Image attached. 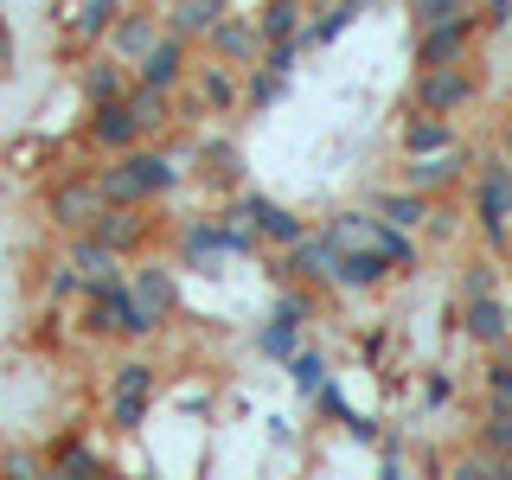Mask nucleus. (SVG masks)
<instances>
[{
  "label": "nucleus",
  "instance_id": "36",
  "mask_svg": "<svg viewBox=\"0 0 512 480\" xmlns=\"http://www.w3.org/2000/svg\"><path fill=\"white\" fill-rule=\"evenodd\" d=\"M288 365H295V384H301L308 397L327 384V359H320V352H288Z\"/></svg>",
  "mask_w": 512,
  "mask_h": 480
},
{
  "label": "nucleus",
  "instance_id": "19",
  "mask_svg": "<svg viewBox=\"0 0 512 480\" xmlns=\"http://www.w3.org/2000/svg\"><path fill=\"white\" fill-rule=\"evenodd\" d=\"M128 109H135V122H141V135H154V128H167L173 122V90H160V84H128Z\"/></svg>",
  "mask_w": 512,
  "mask_h": 480
},
{
  "label": "nucleus",
  "instance_id": "2",
  "mask_svg": "<svg viewBox=\"0 0 512 480\" xmlns=\"http://www.w3.org/2000/svg\"><path fill=\"white\" fill-rule=\"evenodd\" d=\"M90 327L96 333H128V340H148L160 320H148V308L135 301V288H128L122 276H103V282H90Z\"/></svg>",
  "mask_w": 512,
  "mask_h": 480
},
{
  "label": "nucleus",
  "instance_id": "13",
  "mask_svg": "<svg viewBox=\"0 0 512 480\" xmlns=\"http://www.w3.org/2000/svg\"><path fill=\"white\" fill-rule=\"evenodd\" d=\"M90 231L103 237L109 250H122V256L148 244V218H141L135 205H103V212H96V224H90Z\"/></svg>",
  "mask_w": 512,
  "mask_h": 480
},
{
  "label": "nucleus",
  "instance_id": "4",
  "mask_svg": "<svg viewBox=\"0 0 512 480\" xmlns=\"http://www.w3.org/2000/svg\"><path fill=\"white\" fill-rule=\"evenodd\" d=\"M474 96H480V77L461 71V64H429V71L416 77V109H429V116H455Z\"/></svg>",
  "mask_w": 512,
  "mask_h": 480
},
{
  "label": "nucleus",
  "instance_id": "40",
  "mask_svg": "<svg viewBox=\"0 0 512 480\" xmlns=\"http://www.w3.org/2000/svg\"><path fill=\"white\" fill-rule=\"evenodd\" d=\"M7 474H20V480H32V474H39V455H7Z\"/></svg>",
  "mask_w": 512,
  "mask_h": 480
},
{
  "label": "nucleus",
  "instance_id": "24",
  "mask_svg": "<svg viewBox=\"0 0 512 480\" xmlns=\"http://www.w3.org/2000/svg\"><path fill=\"white\" fill-rule=\"evenodd\" d=\"M372 212L410 231V224H423V218H429V192H416V186H404V192H378V199H372Z\"/></svg>",
  "mask_w": 512,
  "mask_h": 480
},
{
  "label": "nucleus",
  "instance_id": "22",
  "mask_svg": "<svg viewBox=\"0 0 512 480\" xmlns=\"http://www.w3.org/2000/svg\"><path fill=\"white\" fill-rule=\"evenodd\" d=\"M436 148H455V128H448V116L416 109V116L404 122V154H436Z\"/></svg>",
  "mask_w": 512,
  "mask_h": 480
},
{
  "label": "nucleus",
  "instance_id": "23",
  "mask_svg": "<svg viewBox=\"0 0 512 480\" xmlns=\"http://www.w3.org/2000/svg\"><path fill=\"white\" fill-rule=\"evenodd\" d=\"M84 96H90V103H116V96H128V71H122L116 52L84 64Z\"/></svg>",
  "mask_w": 512,
  "mask_h": 480
},
{
  "label": "nucleus",
  "instance_id": "1",
  "mask_svg": "<svg viewBox=\"0 0 512 480\" xmlns=\"http://www.w3.org/2000/svg\"><path fill=\"white\" fill-rule=\"evenodd\" d=\"M96 186H103V199H109V205H141V199H154V192H173V186H180V167H173L167 154H141V148H128L116 167L96 173Z\"/></svg>",
  "mask_w": 512,
  "mask_h": 480
},
{
  "label": "nucleus",
  "instance_id": "9",
  "mask_svg": "<svg viewBox=\"0 0 512 480\" xmlns=\"http://www.w3.org/2000/svg\"><path fill=\"white\" fill-rule=\"evenodd\" d=\"M135 64H141V71H135L141 84H160V90H180V77H186V39H180V32L167 26V32H160V39H154V45H148V52H141Z\"/></svg>",
  "mask_w": 512,
  "mask_h": 480
},
{
  "label": "nucleus",
  "instance_id": "17",
  "mask_svg": "<svg viewBox=\"0 0 512 480\" xmlns=\"http://www.w3.org/2000/svg\"><path fill=\"white\" fill-rule=\"evenodd\" d=\"M384 276H391L384 250H340V263H333V288H378Z\"/></svg>",
  "mask_w": 512,
  "mask_h": 480
},
{
  "label": "nucleus",
  "instance_id": "8",
  "mask_svg": "<svg viewBox=\"0 0 512 480\" xmlns=\"http://www.w3.org/2000/svg\"><path fill=\"white\" fill-rule=\"evenodd\" d=\"M103 205L109 199H103V186H96V180H64L52 192V224H64V231H90Z\"/></svg>",
  "mask_w": 512,
  "mask_h": 480
},
{
  "label": "nucleus",
  "instance_id": "39",
  "mask_svg": "<svg viewBox=\"0 0 512 480\" xmlns=\"http://www.w3.org/2000/svg\"><path fill=\"white\" fill-rule=\"evenodd\" d=\"M205 173H212V180H237V148H224V141H205Z\"/></svg>",
  "mask_w": 512,
  "mask_h": 480
},
{
  "label": "nucleus",
  "instance_id": "43",
  "mask_svg": "<svg viewBox=\"0 0 512 480\" xmlns=\"http://www.w3.org/2000/svg\"><path fill=\"white\" fill-rule=\"evenodd\" d=\"M506 167H512V128H506Z\"/></svg>",
  "mask_w": 512,
  "mask_h": 480
},
{
  "label": "nucleus",
  "instance_id": "42",
  "mask_svg": "<svg viewBox=\"0 0 512 480\" xmlns=\"http://www.w3.org/2000/svg\"><path fill=\"white\" fill-rule=\"evenodd\" d=\"M7 52H13V39H7V26H0V64H7Z\"/></svg>",
  "mask_w": 512,
  "mask_h": 480
},
{
  "label": "nucleus",
  "instance_id": "6",
  "mask_svg": "<svg viewBox=\"0 0 512 480\" xmlns=\"http://www.w3.org/2000/svg\"><path fill=\"white\" fill-rule=\"evenodd\" d=\"M148 397H154V365H141V359L116 365V384H109V416H116V429H135L141 416H148Z\"/></svg>",
  "mask_w": 512,
  "mask_h": 480
},
{
  "label": "nucleus",
  "instance_id": "27",
  "mask_svg": "<svg viewBox=\"0 0 512 480\" xmlns=\"http://www.w3.org/2000/svg\"><path fill=\"white\" fill-rule=\"evenodd\" d=\"M455 480H512V455H500V448H474V455L455 461Z\"/></svg>",
  "mask_w": 512,
  "mask_h": 480
},
{
  "label": "nucleus",
  "instance_id": "30",
  "mask_svg": "<svg viewBox=\"0 0 512 480\" xmlns=\"http://www.w3.org/2000/svg\"><path fill=\"white\" fill-rule=\"evenodd\" d=\"M487 404L493 410H512V340L493 352V365H487Z\"/></svg>",
  "mask_w": 512,
  "mask_h": 480
},
{
  "label": "nucleus",
  "instance_id": "15",
  "mask_svg": "<svg viewBox=\"0 0 512 480\" xmlns=\"http://www.w3.org/2000/svg\"><path fill=\"white\" fill-rule=\"evenodd\" d=\"M205 39H212V52H218L224 64H250L256 52H263V32H256V20H231V13H224V20L205 32Z\"/></svg>",
  "mask_w": 512,
  "mask_h": 480
},
{
  "label": "nucleus",
  "instance_id": "20",
  "mask_svg": "<svg viewBox=\"0 0 512 480\" xmlns=\"http://www.w3.org/2000/svg\"><path fill=\"white\" fill-rule=\"evenodd\" d=\"M224 7H231V0H173L167 26L180 32V39H205V32L224 20Z\"/></svg>",
  "mask_w": 512,
  "mask_h": 480
},
{
  "label": "nucleus",
  "instance_id": "41",
  "mask_svg": "<svg viewBox=\"0 0 512 480\" xmlns=\"http://www.w3.org/2000/svg\"><path fill=\"white\" fill-rule=\"evenodd\" d=\"M512 20V0H487V26H506Z\"/></svg>",
  "mask_w": 512,
  "mask_h": 480
},
{
  "label": "nucleus",
  "instance_id": "31",
  "mask_svg": "<svg viewBox=\"0 0 512 480\" xmlns=\"http://www.w3.org/2000/svg\"><path fill=\"white\" fill-rule=\"evenodd\" d=\"M295 333H301L295 320H288V314H276V320H269L263 333H256V346H263L269 359H288V352H295Z\"/></svg>",
  "mask_w": 512,
  "mask_h": 480
},
{
  "label": "nucleus",
  "instance_id": "26",
  "mask_svg": "<svg viewBox=\"0 0 512 480\" xmlns=\"http://www.w3.org/2000/svg\"><path fill=\"white\" fill-rule=\"evenodd\" d=\"M160 39V26H154V13H128V20L116 26V58L122 64H135L141 52H148V45Z\"/></svg>",
  "mask_w": 512,
  "mask_h": 480
},
{
  "label": "nucleus",
  "instance_id": "3",
  "mask_svg": "<svg viewBox=\"0 0 512 480\" xmlns=\"http://www.w3.org/2000/svg\"><path fill=\"white\" fill-rule=\"evenodd\" d=\"M474 218H480V237H487V244H506V237H512V167H506V154L480 167Z\"/></svg>",
  "mask_w": 512,
  "mask_h": 480
},
{
  "label": "nucleus",
  "instance_id": "44",
  "mask_svg": "<svg viewBox=\"0 0 512 480\" xmlns=\"http://www.w3.org/2000/svg\"><path fill=\"white\" fill-rule=\"evenodd\" d=\"M506 314H512V308H506Z\"/></svg>",
  "mask_w": 512,
  "mask_h": 480
},
{
  "label": "nucleus",
  "instance_id": "37",
  "mask_svg": "<svg viewBox=\"0 0 512 480\" xmlns=\"http://www.w3.org/2000/svg\"><path fill=\"white\" fill-rule=\"evenodd\" d=\"M282 90H288V71H269V64H263V71H256V77H250V90H244V96H250V103H256V109H263V103H276V96H282Z\"/></svg>",
  "mask_w": 512,
  "mask_h": 480
},
{
  "label": "nucleus",
  "instance_id": "18",
  "mask_svg": "<svg viewBox=\"0 0 512 480\" xmlns=\"http://www.w3.org/2000/svg\"><path fill=\"white\" fill-rule=\"evenodd\" d=\"M64 263H77L90 282H103V276H116V269H122V250H109L96 231H77V237H71V250H64Z\"/></svg>",
  "mask_w": 512,
  "mask_h": 480
},
{
  "label": "nucleus",
  "instance_id": "5",
  "mask_svg": "<svg viewBox=\"0 0 512 480\" xmlns=\"http://www.w3.org/2000/svg\"><path fill=\"white\" fill-rule=\"evenodd\" d=\"M474 32H480V20L474 13H455V20H442V26H423L416 32V64H461L468 58V45H474Z\"/></svg>",
  "mask_w": 512,
  "mask_h": 480
},
{
  "label": "nucleus",
  "instance_id": "32",
  "mask_svg": "<svg viewBox=\"0 0 512 480\" xmlns=\"http://www.w3.org/2000/svg\"><path fill=\"white\" fill-rule=\"evenodd\" d=\"M378 250L391 256L397 269H410V263H416V244L404 237V224H391V218H378Z\"/></svg>",
  "mask_w": 512,
  "mask_h": 480
},
{
  "label": "nucleus",
  "instance_id": "35",
  "mask_svg": "<svg viewBox=\"0 0 512 480\" xmlns=\"http://www.w3.org/2000/svg\"><path fill=\"white\" fill-rule=\"evenodd\" d=\"M480 448H500V455H512V410H493V404H487V423H480Z\"/></svg>",
  "mask_w": 512,
  "mask_h": 480
},
{
  "label": "nucleus",
  "instance_id": "16",
  "mask_svg": "<svg viewBox=\"0 0 512 480\" xmlns=\"http://www.w3.org/2000/svg\"><path fill=\"white\" fill-rule=\"evenodd\" d=\"M455 180H461V154L455 148L410 154V167H404V186H416V192H442V186H455Z\"/></svg>",
  "mask_w": 512,
  "mask_h": 480
},
{
  "label": "nucleus",
  "instance_id": "38",
  "mask_svg": "<svg viewBox=\"0 0 512 480\" xmlns=\"http://www.w3.org/2000/svg\"><path fill=\"white\" fill-rule=\"evenodd\" d=\"M461 295H500V269L493 263H468V276H461Z\"/></svg>",
  "mask_w": 512,
  "mask_h": 480
},
{
  "label": "nucleus",
  "instance_id": "14",
  "mask_svg": "<svg viewBox=\"0 0 512 480\" xmlns=\"http://www.w3.org/2000/svg\"><path fill=\"white\" fill-rule=\"evenodd\" d=\"M333 263H340V244L327 231L288 244V276H301V282H333Z\"/></svg>",
  "mask_w": 512,
  "mask_h": 480
},
{
  "label": "nucleus",
  "instance_id": "7",
  "mask_svg": "<svg viewBox=\"0 0 512 480\" xmlns=\"http://www.w3.org/2000/svg\"><path fill=\"white\" fill-rule=\"evenodd\" d=\"M90 141L103 154H128L141 141V122H135V109H128V96H116V103H90Z\"/></svg>",
  "mask_w": 512,
  "mask_h": 480
},
{
  "label": "nucleus",
  "instance_id": "29",
  "mask_svg": "<svg viewBox=\"0 0 512 480\" xmlns=\"http://www.w3.org/2000/svg\"><path fill=\"white\" fill-rule=\"evenodd\" d=\"M116 13H122V0H84V13L71 20L77 39H103L109 26H116Z\"/></svg>",
  "mask_w": 512,
  "mask_h": 480
},
{
  "label": "nucleus",
  "instance_id": "34",
  "mask_svg": "<svg viewBox=\"0 0 512 480\" xmlns=\"http://www.w3.org/2000/svg\"><path fill=\"white\" fill-rule=\"evenodd\" d=\"M474 0H410V13H416V32L423 26H442V20H455V13H468Z\"/></svg>",
  "mask_w": 512,
  "mask_h": 480
},
{
  "label": "nucleus",
  "instance_id": "12",
  "mask_svg": "<svg viewBox=\"0 0 512 480\" xmlns=\"http://www.w3.org/2000/svg\"><path fill=\"white\" fill-rule=\"evenodd\" d=\"M461 327H468V340H474V346H493V352L512 340V314H506V301H500V295H474V301H468V314H461Z\"/></svg>",
  "mask_w": 512,
  "mask_h": 480
},
{
  "label": "nucleus",
  "instance_id": "33",
  "mask_svg": "<svg viewBox=\"0 0 512 480\" xmlns=\"http://www.w3.org/2000/svg\"><path fill=\"white\" fill-rule=\"evenodd\" d=\"M199 96H205V103H218V109H231L237 103L231 71H224V64H205V71H199Z\"/></svg>",
  "mask_w": 512,
  "mask_h": 480
},
{
  "label": "nucleus",
  "instance_id": "10",
  "mask_svg": "<svg viewBox=\"0 0 512 480\" xmlns=\"http://www.w3.org/2000/svg\"><path fill=\"white\" fill-rule=\"evenodd\" d=\"M180 256L186 269H199V276H218V263L231 256V244H224V218H199L180 231Z\"/></svg>",
  "mask_w": 512,
  "mask_h": 480
},
{
  "label": "nucleus",
  "instance_id": "28",
  "mask_svg": "<svg viewBox=\"0 0 512 480\" xmlns=\"http://www.w3.org/2000/svg\"><path fill=\"white\" fill-rule=\"evenodd\" d=\"M52 468L71 474V480H96V474H103V455H96V448H84V442H58V448H52Z\"/></svg>",
  "mask_w": 512,
  "mask_h": 480
},
{
  "label": "nucleus",
  "instance_id": "25",
  "mask_svg": "<svg viewBox=\"0 0 512 480\" xmlns=\"http://www.w3.org/2000/svg\"><path fill=\"white\" fill-rule=\"evenodd\" d=\"M256 32H263V45H282L301 32V0H263V13H256Z\"/></svg>",
  "mask_w": 512,
  "mask_h": 480
},
{
  "label": "nucleus",
  "instance_id": "21",
  "mask_svg": "<svg viewBox=\"0 0 512 480\" xmlns=\"http://www.w3.org/2000/svg\"><path fill=\"white\" fill-rule=\"evenodd\" d=\"M135 301L148 308V320H167L173 301H180V288H173V276L160 263H148V269H135Z\"/></svg>",
  "mask_w": 512,
  "mask_h": 480
},
{
  "label": "nucleus",
  "instance_id": "11",
  "mask_svg": "<svg viewBox=\"0 0 512 480\" xmlns=\"http://www.w3.org/2000/svg\"><path fill=\"white\" fill-rule=\"evenodd\" d=\"M231 218H250V231L276 237V244H301V237H308V224H301L295 212H282V205H269V199H237Z\"/></svg>",
  "mask_w": 512,
  "mask_h": 480
}]
</instances>
